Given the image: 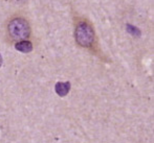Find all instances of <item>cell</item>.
<instances>
[{
	"label": "cell",
	"instance_id": "7a4b0ae2",
	"mask_svg": "<svg viewBox=\"0 0 154 143\" xmlns=\"http://www.w3.org/2000/svg\"><path fill=\"white\" fill-rule=\"evenodd\" d=\"M94 40V32L87 23H80L75 28V41L83 47L91 46Z\"/></svg>",
	"mask_w": 154,
	"mask_h": 143
},
{
	"label": "cell",
	"instance_id": "5b68a950",
	"mask_svg": "<svg viewBox=\"0 0 154 143\" xmlns=\"http://www.w3.org/2000/svg\"><path fill=\"white\" fill-rule=\"evenodd\" d=\"M127 31L129 32L130 34H132V36L136 37V38L140 37V30L136 26H133V25H131V24H127Z\"/></svg>",
	"mask_w": 154,
	"mask_h": 143
},
{
	"label": "cell",
	"instance_id": "3957f363",
	"mask_svg": "<svg viewBox=\"0 0 154 143\" xmlns=\"http://www.w3.org/2000/svg\"><path fill=\"white\" fill-rule=\"evenodd\" d=\"M70 83L69 82H58L55 86V91L59 96L64 97L68 94L69 90H70Z\"/></svg>",
	"mask_w": 154,
	"mask_h": 143
},
{
	"label": "cell",
	"instance_id": "8992f818",
	"mask_svg": "<svg viewBox=\"0 0 154 143\" xmlns=\"http://www.w3.org/2000/svg\"><path fill=\"white\" fill-rule=\"evenodd\" d=\"M1 65H2V57H1V55H0V67H1Z\"/></svg>",
	"mask_w": 154,
	"mask_h": 143
},
{
	"label": "cell",
	"instance_id": "277c9868",
	"mask_svg": "<svg viewBox=\"0 0 154 143\" xmlns=\"http://www.w3.org/2000/svg\"><path fill=\"white\" fill-rule=\"evenodd\" d=\"M15 48L23 53H29L32 50V44L29 41H20L15 45Z\"/></svg>",
	"mask_w": 154,
	"mask_h": 143
},
{
	"label": "cell",
	"instance_id": "6da1fadb",
	"mask_svg": "<svg viewBox=\"0 0 154 143\" xmlns=\"http://www.w3.org/2000/svg\"><path fill=\"white\" fill-rule=\"evenodd\" d=\"M8 34L14 40L23 41L29 37L31 28L26 20L23 18H15L8 24Z\"/></svg>",
	"mask_w": 154,
	"mask_h": 143
}]
</instances>
